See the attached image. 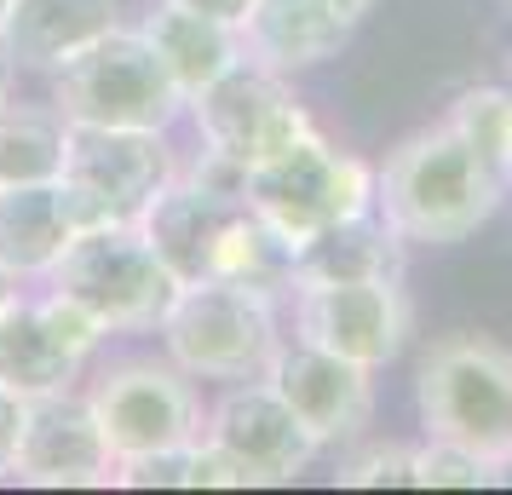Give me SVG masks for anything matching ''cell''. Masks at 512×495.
<instances>
[{"mask_svg":"<svg viewBox=\"0 0 512 495\" xmlns=\"http://www.w3.org/2000/svg\"><path fill=\"white\" fill-rule=\"evenodd\" d=\"M156 329L167 340V357L202 380H265L271 357L282 352L277 300L225 277L179 283Z\"/></svg>","mask_w":512,"mask_h":495,"instance_id":"5","label":"cell"},{"mask_svg":"<svg viewBox=\"0 0 512 495\" xmlns=\"http://www.w3.org/2000/svg\"><path fill=\"white\" fill-rule=\"evenodd\" d=\"M507 196V179L472 150V144L438 121L415 139H403L374 173V208L386 213L409 248H455L489 225Z\"/></svg>","mask_w":512,"mask_h":495,"instance_id":"1","label":"cell"},{"mask_svg":"<svg viewBox=\"0 0 512 495\" xmlns=\"http://www.w3.org/2000/svg\"><path fill=\"white\" fill-rule=\"evenodd\" d=\"M18 484L41 490H75V484H116V455L98 432V415L87 398L52 392L24 403V432H18Z\"/></svg>","mask_w":512,"mask_h":495,"instance_id":"13","label":"cell"},{"mask_svg":"<svg viewBox=\"0 0 512 495\" xmlns=\"http://www.w3.org/2000/svg\"><path fill=\"white\" fill-rule=\"evenodd\" d=\"M242 202L277 236H288L294 254H300V242H311L317 231L374 208V167L334 150L311 127L300 144H288L282 156L242 173Z\"/></svg>","mask_w":512,"mask_h":495,"instance_id":"6","label":"cell"},{"mask_svg":"<svg viewBox=\"0 0 512 495\" xmlns=\"http://www.w3.org/2000/svg\"><path fill=\"white\" fill-rule=\"evenodd\" d=\"M12 294H18V277H12V271H0V311L12 306Z\"/></svg>","mask_w":512,"mask_h":495,"instance_id":"27","label":"cell"},{"mask_svg":"<svg viewBox=\"0 0 512 495\" xmlns=\"http://www.w3.org/2000/svg\"><path fill=\"white\" fill-rule=\"evenodd\" d=\"M409 294L403 277H351V283H300L294 288V340L323 352L386 369L409 340Z\"/></svg>","mask_w":512,"mask_h":495,"instance_id":"10","label":"cell"},{"mask_svg":"<svg viewBox=\"0 0 512 495\" xmlns=\"http://www.w3.org/2000/svg\"><path fill=\"white\" fill-rule=\"evenodd\" d=\"M116 29V0H12L0 52L12 70H58L64 58Z\"/></svg>","mask_w":512,"mask_h":495,"instance_id":"16","label":"cell"},{"mask_svg":"<svg viewBox=\"0 0 512 495\" xmlns=\"http://www.w3.org/2000/svg\"><path fill=\"white\" fill-rule=\"evenodd\" d=\"M139 35L150 41V52L162 58V70L173 75V87L185 93V104L202 93L208 81H219L231 64H242L236 24L208 18V12H190L179 0H162V6L139 24Z\"/></svg>","mask_w":512,"mask_h":495,"instance_id":"17","label":"cell"},{"mask_svg":"<svg viewBox=\"0 0 512 495\" xmlns=\"http://www.w3.org/2000/svg\"><path fill=\"white\" fill-rule=\"evenodd\" d=\"M403 236L386 225V213L369 208L357 219H340L317 231L311 242H300L294 271L300 283H351V277H403Z\"/></svg>","mask_w":512,"mask_h":495,"instance_id":"19","label":"cell"},{"mask_svg":"<svg viewBox=\"0 0 512 495\" xmlns=\"http://www.w3.org/2000/svg\"><path fill=\"white\" fill-rule=\"evenodd\" d=\"M340 484H415V449H374V455H357Z\"/></svg>","mask_w":512,"mask_h":495,"instance_id":"23","label":"cell"},{"mask_svg":"<svg viewBox=\"0 0 512 495\" xmlns=\"http://www.w3.org/2000/svg\"><path fill=\"white\" fill-rule=\"evenodd\" d=\"M81 231L70 213L64 185H6L0 190V271H12L18 283L47 277L52 260L64 254V242Z\"/></svg>","mask_w":512,"mask_h":495,"instance_id":"18","label":"cell"},{"mask_svg":"<svg viewBox=\"0 0 512 495\" xmlns=\"http://www.w3.org/2000/svg\"><path fill=\"white\" fill-rule=\"evenodd\" d=\"M6 98H12V58L0 52V104H6Z\"/></svg>","mask_w":512,"mask_h":495,"instance_id":"28","label":"cell"},{"mask_svg":"<svg viewBox=\"0 0 512 495\" xmlns=\"http://www.w3.org/2000/svg\"><path fill=\"white\" fill-rule=\"evenodd\" d=\"M179 6H190V12H208V18H225V24H236L254 0H179Z\"/></svg>","mask_w":512,"mask_h":495,"instance_id":"25","label":"cell"},{"mask_svg":"<svg viewBox=\"0 0 512 495\" xmlns=\"http://www.w3.org/2000/svg\"><path fill=\"white\" fill-rule=\"evenodd\" d=\"M202 438L225 449L248 472V484H294L317 455V438L271 392V380H231V392L213 403Z\"/></svg>","mask_w":512,"mask_h":495,"instance_id":"11","label":"cell"},{"mask_svg":"<svg viewBox=\"0 0 512 495\" xmlns=\"http://www.w3.org/2000/svg\"><path fill=\"white\" fill-rule=\"evenodd\" d=\"M70 121L41 104H0V190L6 185H52L64 173Z\"/></svg>","mask_w":512,"mask_h":495,"instance_id":"20","label":"cell"},{"mask_svg":"<svg viewBox=\"0 0 512 495\" xmlns=\"http://www.w3.org/2000/svg\"><path fill=\"white\" fill-rule=\"evenodd\" d=\"M98 432L116 461L156 455V449H185L202 438V403L190 392V375L179 363L156 357H121L93 386Z\"/></svg>","mask_w":512,"mask_h":495,"instance_id":"8","label":"cell"},{"mask_svg":"<svg viewBox=\"0 0 512 495\" xmlns=\"http://www.w3.org/2000/svg\"><path fill=\"white\" fill-rule=\"evenodd\" d=\"M173 173L179 167H173V150L162 133L70 127L58 185L70 196L75 225H110V219H139Z\"/></svg>","mask_w":512,"mask_h":495,"instance_id":"9","label":"cell"},{"mask_svg":"<svg viewBox=\"0 0 512 495\" xmlns=\"http://www.w3.org/2000/svg\"><path fill=\"white\" fill-rule=\"evenodd\" d=\"M185 110L196 116L202 144H208L213 156H225L231 167H242V173L282 156L288 144H300L311 133V116L294 98V87L277 70L248 64V58L231 64L219 81H208Z\"/></svg>","mask_w":512,"mask_h":495,"instance_id":"7","label":"cell"},{"mask_svg":"<svg viewBox=\"0 0 512 495\" xmlns=\"http://www.w3.org/2000/svg\"><path fill=\"white\" fill-rule=\"evenodd\" d=\"M41 283L58 288V294H70L75 306H87L104 323V334L156 329L162 311L173 306V294H179V277L150 248V236L139 231V219L81 225L64 242V254L52 260V271Z\"/></svg>","mask_w":512,"mask_h":495,"instance_id":"4","label":"cell"},{"mask_svg":"<svg viewBox=\"0 0 512 495\" xmlns=\"http://www.w3.org/2000/svg\"><path fill=\"white\" fill-rule=\"evenodd\" d=\"M415 409L426 438L472 449L512 467V352L489 334H443L415 375Z\"/></svg>","mask_w":512,"mask_h":495,"instance_id":"2","label":"cell"},{"mask_svg":"<svg viewBox=\"0 0 512 495\" xmlns=\"http://www.w3.org/2000/svg\"><path fill=\"white\" fill-rule=\"evenodd\" d=\"M52 110L70 127H121V133H167L185 93L173 87L162 58L139 29H110L52 70Z\"/></svg>","mask_w":512,"mask_h":495,"instance_id":"3","label":"cell"},{"mask_svg":"<svg viewBox=\"0 0 512 495\" xmlns=\"http://www.w3.org/2000/svg\"><path fill=\"white\" fill-rule=\"evenodd\" d=\"M501 467L472 455V449H455V444H438L426 438V449H415V484H455V490H478V484H495Z\"/></svg>","mask_w":512,"mask_h":495,"instance_id":"22","label":"cell"},{"mask_svg":"<svg viewBox=\"0 0 512 495\" xmlns=\"http://www.w3.org/2000/svg\"><path fill=\"white\" fill-rule=\"evenodd\" d=\"M6 12H12V0H0V35H6Z\"/></svg>","mask_w":512,"mask_h":495,"instance_id":"29","label":"cell"},{"mask_svg":"<svg viewBox=\"0 0 512 495\" xmlns=\"http://www.w3.org/2000/svg\"><path fill=\"white\" fill-rule=\"evenodd\" d=\"M351 29H357V18H346L334 0H254L236 18V41H242L248 64L294 75L340 58Z\"/></svg>","mask_w":512,"mask_h":495,"instance_id":"14","label":"cell"},{"mask_svg":"<svg viewBox=\"0 0 512 495\" xmlns=\"http://www.w3.org/2000/svg\"><path fill=\"white\" fill-rule=\"evenodd\" d=\"M334 6H340L346 18H357V24H363V18H369V12L380 6V0H334Z\"/></svg>","mask_w":512,"mask_h":495,"instance_id":"26","label":"cell"},{"mask_svg":"<svg viewBox=\"0 0 512 495\" xmlns=\"http://www.w3.org/2000/svg\"><path fill=\"white\" fill-rule=\"evenodd\" d=\"M449 127H455L512 190V93H501V87H472V93L455 98Z\"/></svg>","mask_w":512,"mask_h":495,"instance_id":"21","label":"cell"},{"mask_svg":"<svg viewBox=\"0 0 512 495\" xmlns=\"http://www.w3.org/2000/svg\"><path fill=\"white\" fill-rule=\"evenodd\" d=\"M18 432H24V398L0 386V478H12V461H18Z\"/></svg>","mask_w":512,"mask_h":495,"instance_id":"24","label":"cell"},{"mask_svg":"<svg viewBox=\"0 0 512 495\" xmlns=\"http://www.w3.org/2000/svg\"><path fill=\"white\" fill-rule=\"evenodd\" d=\"M87 352H75L70 340L58 334V323L47 317L41 294H12V306L0 311V386L18 398H52L70 392L81 380Z\"/></svg>","mask_w":512,"mask_h":495,"instance_id":"15","label":"cell"},{"mask_svg":"<svg viewBox=\"0 0 512 495\" xmlns=\"http://www.w3.org/2000/svg\"><path fill=\"white\" fill-rule=\"evenodd\" d=\"M271 392H277L300 426L323 444H351L363 426L374 421V369L346 363V357L323 352V346H305V340H282V352L271 357Z\"/></svg>","mask_w":512,"mask_h":495,"instance_id":"12","label":"cell"}]
</instances>
